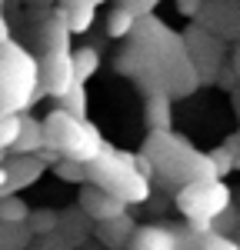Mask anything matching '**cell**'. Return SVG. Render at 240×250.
Returning a JSON list of instances; mask_svg holds the SVG:
<instances>
[{
	"label": "cell",
	"mask_w": 240,
	"mask_h": 250,
	"mask_svg": "<svg viewBox=\"0 0 240 250\" xmlns=\"http://www.w3.org/2000/svg\"><path fill=\"white\" fill-rule=\"evenodd\" d=\"M43 150V120H34V117H20V134H17V144L10 154H20V157H37Z\"/></svg>",
	"instance_id": "7c38bea8"
},
{
	"label": "cell",
	"mask_w": 240,
	"mask_h": 250,
	"mask_svg": "<svg viewBox=\"0 0 240 250\" xmlns=\"http://www.w3.org/2000/svg\"><path fill=\"white\" fill-rule=\"evenodd\" d=\"M3 167H7V190L0 193V197H10V193L37 184L40 177H43V170H47V164L40 157H20V154H14V160L3 164Z\"/></svg>",
	"instance_id": "9c48e42d"
},
{
	"label": "cell",
	"mask_w": 240,
	"mask_h": 250,
	"mask_svg": "<svg viewBox=\"0 0 240 250\" xmlns=\"http://www.w3.org/2000/svg\"><path fill=\"white\" fill-rule=\"evenodd\" d=\"M97 70H100L97 47H80V50H74V80L77 83H87Z\"/></svg>",
	"instance_id": "9a60e30c"
},
{
	"label": "cell",
	"mask_w": 240,
	"mask_h": 250,
	"mask_svg": "<svg viewBox=\"0 0 240 250\" xmlns=\"http://www.w3.org/2000/svg\"><path fill=\"white\" fill-rule=\"evenodd\" d=\"M54 170L67 184H87V167L77 164V160H60V164H54Z\"/></svg>",
	"instance_id": "7402d4cb"
},
{
	"label": "cell",
	"mask_w": 240,
	"mask_h": 250,
	"mask_svg": "<svg viewBox=\"0 0 240 250\" xmlns=\"http://www.w3.org/2000/svg\"><path fill=\"white\" fill-rule=\"evenodd\" d=\"M63 10V7H60ZM94 14H97V3H77V7H70V10H63V17H67V27H70V34H87L90 30V23H94Z\"/></svg>",
	"instance_id": "2e32d148"
},
{
	"label": "cell",
	"mask_w": 240,
	"mask_h": 250,
	"mask_svg": "<svg viewBox=\"0 0 240 250\" xmlns=\"http://www.w3.org/2000/svg\"><path fill=\"white\" fill-rule=\"evenodd\" d=\"M120 70H127L143 90L167 97L190 94L200 83V74L183 40L174 30H167L157 17L137 20V27L130 34V47L120 57Z\"/></svg>",
	"instance_id": "6da1fadb"
},
{
	"label": "cell",
	"mask_w": 240,
	"mask_h": 250,
	"mask_svg": "<svg viewBox=\"0 0 240 250\" xmlns=\"http://www.w3.org/2000/svg\"><path fill=\"white\" fill-rule=\"evenodd\" d=\"M134 250H180V240L174 230H160V227H147V230H137L134 240H130Z\"/></svg>",
	"instance_id": "4fadbf2b"
},
{
	"label": "cell",
	"mask_w": 240,
	"mask_h": 250,
	"mask_svg": "<svg viewBox=\"0 0 240 250\" xmlns=\"http://www.w3.org/2000/svg\"><path fill=\"white\" fill-rule=\"evenodd\" d=\"M30 250H70V244L60 233H50V237H34Z\"/></svg>",
	"instance_id": "cb8c5ba5"
},
{
	"label": "cell",
	"mask_w": 240,
	"mask_h": 250,
	"mask_svg": "<svg viewBox=\"0 0 240 250\" xmlns=\"http://www.w3.org/2000/svg\"><path fill=\"white\" fill-rule=\"evenodd\" d=\"M77 3H87V0H60L63 10H70V7H77ZM90 3H94V0H90Z\"/></svg>",
	"instance_id": "4316f807"
},
{
	"label": "cell",
	"mask_w": 240,
	"mask_h": 250,
	"mask_svg": "<svg viewBox=\"0 0 240 250\" xmlns=\"http://www.w3.org/2000/svg\"><path fill=\"white\" fill-rule=\"evenodd\" d=\"M70 27L63 10H57L54 17L47 20L43 27V47L47 54L40 60V83H43V94L50 97H63L77 80H74V50H70Z\"/></svg>",
	"instance_id": "8992f818"
},
{
	"label": "cell",
	"mask_w": 240,
	"mask_h": 250,
	"mask_svg": "<svg viewBox=\"0 0 240 250\" xmlns=\"http://www.w3.org/2000/svg\"><path fill=\"white\" fill-rule=\"evenodd\" d=\"M43 147L54 150L60 160H77L83 167H90L103 150V137L94 124H87L83 117H74L67 114L63 107L50 110L47 120H43Z\"/></svg>",
	"instance_id": "277c9868"
},
{
	"label": "cell",
	"mask_w": 240,
	"mask_h": 250,
	"mask_svg": "<svg viewBox=\"0 0 240 250\" xmlns=\"http://www.w3.org/2000/svg\"><path fill=\"white\" fill-rule=\"evenodd\" d=\"M34 233L27 224H0V250H30Z\"/></svg>",
	"instance_id": "5bb4252c"
},
{
	"label": "cell",
	"mask_w": 240,
	"mask_h": 250,
	"mask_svg": "<svg viewBox=\"0 0 240 250\" xmlns=\"http://www.w3.org/2000/svg\"><path fill=\"white\" fill-rule=\"evenodd\" d=\"M27 227H30L34 237H50V233L60 230V213H54V210H30Z\"/></svg>",
	"instance_id": "d6986e66"
},
{
	"label": "cell",
	"mask_w": 240,
	"mask_h": 250,
	"mask_svg": "<svg viewBox=\"0 0 240 250\" xmlns=\"http://www.w3.org/2000/svg\"><path fill=\"white\" fill-rule=\"evenodd\" d=\"M177 207L197 230L210 233V224L230 207V190L223 180H197L177 190Z\"/></svg>",
	"instance_id": "52a82bcc"
},
{
	"label": "cell",
	"mask_w": 240,
	"mask_h": 250,
	"mask_svg": "<svg viewBox=\"0 0 240 250\" xmlns=\"http://www.w3.org/2000/svg\"><path fill=\"white\" fill-rule=\"evenodd\" d=\"M230 67H234V74L240 77V43H237V50H234V63H230Z\"/></svg>",
	"instance_id": "484cf974"
},
{
	"label": "cell",
	"mask_w": 240,
	"mask_h": 250,
	"mask_svg": "<svg viewBox=\"0 0 240 250\" xmlns=\"http://www.w3.org/2000/svg\"><path fill=\"white\" fill-rule=\"evenodd\" d=\"M30 220V207L23 204V197L10 193V197H0V224H27Z\"/></svg>",
	"instance_id": "e0dca14e"
},
{
	"label": "cell",
	"mask_w": 240,
	"mask_h": 250,
	"mask_svg": "<svg viewBox=\"0 0 240 250\" xmlns=\"http://www.w3.org/2000/svg\"><path fill=\"white\" fill-rule=\"evenodd\" d=\"M200 250H240L230 237H223V233L217 230H210V233H203V240H200Z\"/></svg>",
	"instance_id": "603a6c76"
},
{
	"label": "cell",
	"mask_w": 240,
	"mask_h": 250,
	"mask_svg": "<svg viewBox=\"0 0 240 250\" xmlns=\"http://www.w3.org/2000/svg\"><path fill=\"white\" fill-rule=\"evenodd\" d=\"M40 94V60H34V54H27L14 40L0 43V114L20 117V110H27Z\"/></svg>",
	"instance_id": "3957f363"
},
{
	"label": "cell",
	"mask_w": 240,
	"mask_h": 250,
	"mask_svg": "<svg viewBox=\"0 0 240 250\" xmlns=\"http://www.w3.org/2000/svg\"><path fill=\"white\" fill-rule=\"evenodd\" d=\"M17 134H20V117L14 114H0V157L7 150H14L17 144Z\"/></svg>",
	"instance_id": "ffe728a7"
},
{
	"label": "cell",
	"mask_w": 240,
	"mask_h": 250,
	"mask_svg": "<svg viewBox=\"0 0 240 250\" xmlns=\"http://www.w3.org/2000/svg\"><path fill=\"white\" fill-rule=\"evenodd\" d=\"M134 220L123 213V217H114V220H103V224H97V237H100V244L103 247H110V250H120V247H127L130 240H134Z\"/></svg>",
	"instance_id": "8fae6325"
},
{
	"label": "cell",
	"mask_w": 240,
	"mask_h": 250,
	"mask_svg": "<svg viewBox=\"0 0 240 250\" xmlns=\"http://www.w3.org/2000/svg\"><path fill=\"white\" fill-rule=\"evenodd\" d=\"M137 20L140 17H134L127 7H117V10L107 17V34H110V37H117V40L130 37V34H134V27H137Z\"/></svg>",
	"instance_id": "ac0fdd59"
},
{
	"label": "cell",
	"mask_w": 240,
	"mask_h": 250,
	"mask_svg": "<svg viewBox=\"0 0 240 250\" xmlns=\"http://www.w3.org/2000/svg\"><path fill=\"white\" fill-rule=\"evenodd\" d=\"M94 3H103V0H94Z\"/></svg>",
	"instance_id": "f1b7e54d"
},
{
	"label": "cell",
	"mask_w": 240,
	"mask_h": 250,
	"mask_svg": "<svg viewBox=\"0 0 240 250\" xmlns=\"http://www.w3.org/2000/svg\"><path fill=\"white\" fill-rule=\"evenodd\" d=\"M143 117H147L150 134H167L174 127V97L150 94L147 97V107H143Z\"/></svg>",
	"instance_id": "30bf717a"
},
{
	"label": "cell",
	"mask_w": 240,
	"mask_h": 250,
	"mask_svg": "<svg viewBox=\"0 0 240 250\" xmlns=\"http://www.w3.org/2000/svg\"><path fill=\"white\" fill-rule=\"evenodd\" d=\"M60 107H63L67 114H74V117L87 114V90H83V83H74L67 94L60 97Z\"/></svg>",
	"instance_id": "44dd1931"
},
{
	"label": "cell",
	"mask_w": 240,
	"mask_h": 250,
	"mask_svg": "<svg viewBox=\"0 0 240 250\" xmlns=\"http://www.w3.org/2000/svg\"><path fill=\"white\" fill-rule=\"evenodd\" d=\"M237 144H240V137H237Z\"/></svg>",
	"instance_id": "f546056e"
},
{
	"label": "cell",
	"mask_w": 240,
	"mask_h": 250,
	"mask_svg": "<svg viewBox=\"0 0 240 250\" xmlns=\"http://www.w3.org/2000/svg\"><path fill=\"white\" fill-rule=\"evenodd\" d=\"M80 210L87 213L94 224H103V220L123 217V213H127V204L117 200L114 193L94 187V184H83V190H80Z\"/></svg>",
	"instance_id": "ba28073f"
},
{
	"label": "cell",
	"mask_w": 240,
	"mask_h": 250,
	"mask_svg": "<svg viewBox=\"0 0 240 250\" xmlns=\"http://www.w3.org/2000/svg\"><path fill=\"white\" fill-rule=\"evenodd\" d=\"M87 184L114 193L123 204H143L150 197V177L140 170L137 154H123V150H114V147H107L87 167Z\"/></svg>",
	"instance_id": "5b68a950"
},
{
	"label": "cell",
	"mask_w": 240,
	"mask_h": 250,
	"mask_svg": "<svg viewBox=\"0 0 240 250\" xmlns=\"http://www.w3.org/2000/svg\"><path fill=\"white\" fill-rule=\"evenodd\" d=\"M7 190V167H3V164H0V193Z\"/></svg>",
	"instance_id": "83f0119b"
},
{
	"label": "cell",
	"mask_w": 240,
	"mask_h": 250,
	"mask_svg": "<svg viewBox=\"0 0 240 250\" xmlns=\"http://www.w3.org/2000/svg\"><path fill=\"white\" fill-rule=\"evenodd\" d=\"M157 3H160V0H123L120 7H127V10H130L134 17H150Z\"/></svg>",
	"instance_id": "d4e9b609"
},
{
	"label": "cell",
	"mask_w": 240,
	"mask_h": 250,
	"mask_svg": "<svg viewBox=\"0 0 240 250\" xmlns=\"http://www.w3.org/2000/svg\"><path fill=\"white\" fill-rule=\"evenodd\" d=\"M143 157L154 167V173L174 180L180 187L197 184V180H220L214 173V164L207 154H197L183 137H177L174 130L167 134H150L143 144Z\"/></svg>",
	"instance_id": "7a4b0ae2"
}]
</instances>
